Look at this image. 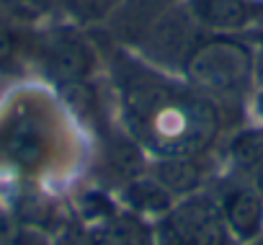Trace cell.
Listing matches in <instances>:
<instances>
[{"mask_svg": "<svg viewBox=\"0 0 263 245\" xmlns=\"http://www.w3.org/2000/svg\"><path fill=\"white\" fill-rule=\"evenodd\" d=\"M116 124L153 158H206L232 127L224 106L183 78L116 47L108 57Z\"/></svg>", "mask_w": 263, "mask_h": 245, "instance_id": "1", "label": "cell"}, {"mask_svg": "<svg viewBox=\"0 0 263 245\" xmlns=\"http://www.w3.org/2000/svg\"><path fill=\"white\" fill-rule=\"evenodd\" d=\"M217 150H222L230 176L250 178L253 171L263 163V124H240L222 140Z\"/></svg>", "mask_w": 263, "mask_h": 245, "instance_id": "13", "label": "cell"}, {"mask_svg": "<svg viewBox=\"0 0 263 245\" xmlns=\"http://www.w3.org/2000/svg\"><path fill=\"white\" fill-rule=\"evenodd\" d=\"M209 189L235 242H248L263 235V199L248 178L224 173L214 186L209 183Z\"/></svg>", "mask_w": 263, "mask_h": 245, "instance_id": "6", "label": "cell"}, {"mask_svg": "<svg viewBox=\"0 0 263 245\" xmlns=\"http://www.w3.org/2000/svg\"><path fill=\"white\" fill-rule=\"evenodd\" d=\"M155 245H235L212 189L181 196L153 222Z\"/></svg>", "mask_w": 263, "mask_h": 245, "instance_id": "5", "label": "cell"}, {"mask_svg": "<svg viewBox=\"0 0 263 245\" xmlns=\"http://www.w3.org/2000/svg\"><path fill=\"white\" fill-rule=\"evenodd\" d=\"M62 121L42 98H18L0 114V171L39 178L62 158Z\"/></svg>", "mask_w": 263, "mask_h": 245, "instance_id": "2", "label": "cell"}, {"mask_svg": "<svg viewBox=\"0 0 263 245\" xmlns=\"http://www.w3.org/2000/svg\"><path fill=\"white\" fill-rule=\"evenodd\" d=\"M150 173L176 196H189L201 189H206L212 165L209 155L206 158H153L150 160Z\"/></svg>", "mask_w": 263, "mask_h": 245, "instance_id": "10", "label": "cell"}, {"mask_svg": "<svg viewBox=\"0 0 263 245\" xmlns=\"http://www.w3.org/2000/svg\"><path fill=\"white\" fill-rule=\"evenodd\" d=\"M80 245H155L153 222L119 209L111 219L90 224L80 235Z\"/></svg>", "mask_w": 263, "mask_h": 245, "instance_id": "11", "label": "cell"}, {"mask_svg": "<svg viewBox=\"0 0 263 245\" xmlns=\"http://www.w3.org/2000/svg\"><path fill=\"white\" fill-rule=\"evenodd\" d=\"M150 171V155L132 140L119 124L116 129H106L98 145L96 176L103 189H121Z\"/></svg>", "mask_w": 263, "mask_h": 245, "instance_id": "8", "label": "cell"}, {"mask_svg": "<svg viewBox=\"0 0 263 245\" xmlns=\"http://www.w3.org/2000/svg\"><path fill=\"white\" fill-rule=\"evenodd\" d=\"M181 8L204 34H248L263 21V0H181Z\"/></svg>", "mask_w": 263, "mask_h": 245, "instance_id": "7", "label": "cell"}, {"mask_svg": "<svg viewBox=\"0 0 263 245\" xmlns=\"http://www.w3.org/2000/svg\"><path fill=\"white\" fill-rule=\"evenodd\" d=\"M116 199L121 204V209L137 214L147 222H155L158 217H163L178 199L147 171L145 176L129 181L126 186H121L116 191Z\"/></svg>", "mask_w": 263, "mask_h": 245, "instance_id": "12", "label": "cell"}, {"mask_svg": "<svg viewBox=\"0 0 263 245\" xmlns=\"http://www.w3.org/2000/svg\"><path fill=\"white\" fill-rule=\"evenodd\" d=\"M250 98H253V111H255V116H258V124H263V85L255 88Z\"/></svg>", "mask_w": 263, "mask_h": 245, "instance_id": "15", "label": "cell"}, {"mask_svg": "<svg viewBox=\"0 0 263 245\" xmlns=\"http://www.w3.org/2000/svg\"><path fill=\"white\" fill-rule=\"evenodd\" d=\"M36 44V31L31 29V16L26 3L0 0V72H18L31 62Z\"/></svg>", "mask_w": 263, "mask_h": 245, "instance_id": "9", "label": "cell"}, {"mask_svg": "<svg viewBox=\"0 0 263 245\" xmlns=\"http://www.w3.org/2000/svg\"><path fill=\"white\" fill-rule=\"evenodd\" d=\"M31 62L49 83H54L57 88H67L96 80L101 54L78 26H52L47 31H36Z\"/></svg>", "mask_w": 263, "mask_h": 245, "instance_id": "4", "label": "cell"}, {"mask_svg": "<svg viewBox=\"0 0 263 245\" xmlns=\"http://www.w3.org/2000/svg\"><path fill=\"white\" fill-rule=\"evenodd\" d=\"M248 181L253 183V189H255V191H258V196L263 199V163H260V165L253 171V176H250Z\"/></svg>", "mask_w": 263, "mask_h": 245, "instance_id": "16", "label": "cell"}, {"mask_svg": "<svg viewBox=\"0 0 263 245\" xmlns=\"http://www.w3.org/2000/svg\"><path fill=\"white\" fill-rule=\"evenodd\" d=\"M178 75L224 106L240 108L255 88L253 39L248 34H199L178 65Z\"/></svg>", "mask_w": 263, "mask_h": 245, "instance_id": "3", "label": "cell"}, {"mask_svg": "<svg viewBox=\"0 0 263 245\" xmlns=\"http://www.w3.org/2000/svg\"><path fill=\"white\" fill-rule=\"evenodd\" d=\"M235 245H263V235L255 237V240H248V242H235Z\"/></svg>", "mask_w": 263, "mask_h": 245, "instance_id": "17", "label": "cell"}, {"mask_svg": "<svg viewBox=\"0 0 263 245\" xmlns=\"http://www.w3.org/2000/svg\"><path fill=\"white\" fill-rule=\"evenodd\" d=\"M119 209H121L119 199H111L103 186H93V189L83 191L80 199H78V212L83 214V219H85L88 224L106 222V219H111Z\"/></svg>", "mask_w": 263, "mask_h": 245, "instance_id": "14", "label": "cell"}]
</instances>
